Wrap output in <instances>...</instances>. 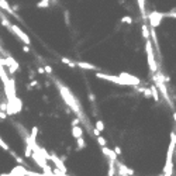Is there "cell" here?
Instances as JSON below:
<instances>
[{
  "mask_svg": "<svg viewBox=\"0 0 176 176\" xmlns=\"http://www.w3.org/2000/svg\"><path fill=\"white\" fill-rule=\"evenodd\" d=\"M76 66L82 68V69H88V71H96V69H97L96 66L89 64V62H76Z\"/></svg>",
  "mask_w": 176,
  "mask_h": 176,
  "instance_id": "cell-11",
  "label": "cell"
},
{
  "mask_svg": "<svg viewBox=\"0 0 176 176\" xmlns=\"http://www.w3.org/2000/svg\"><path fill=\"white\" fill-rule=\"evenodd\" d=\"M162 176H165V175H162Z\"/></svg>",
  "mask_w": 176,
  "mask_h": 176,
  "instance_id": "cell-38",
  "label": "cell"
},
{
  "mask_svg": "<svg viewBox=\"0 0 176 176\" xmlns=\"http://www.w3.org/2000/svg\"><path fill=\"white\" fill-rule=\"evenodd\" d=\"M44 68H45V72H47V73H52V68H51L49 65L44 66Z\"/></svg>",
  "mask_w": 176,
  "mask_h": 176,
  "instance_id": "cell-29",
  "label": "cell"
},
{
  "mask_svg": "<svg viewBox=\"0 0 176 176\" xmlns=\"http://www.w3.org/2000/svg\"><path fill=\"white\" fill-rule=\"evenodd\" d=\"M62 62H64V64H66V65L69 66V68H75V66H76V62H72V61H69L66 56H64V58H62Z\"/></svg>",
  "mask_w": 176,
  "mask_h": 176,
  "instance_id": "cell-19",
  "label": "cell"
},
{
  "mask_svg": "<svg viewBox=\"0 0 176 176\" xmlns=\"http://www.w3.org/2000/svg\"><path fill=\"white\" fill-rule=\"evenodd\" d=\"M114 151H116V154H118V155L121 154V149L118 148V147H116V148H114Z\"/></svg>",
  "mask_w": 176,
  "mask_h": 176,
  "instance_id": "cell-34",
  "label": "cell"
},
{
  "mask_svg": "<svg viewBox=\"0 0 176 176\" xmlns=\"http://www.w3.org/2000/svg\"><path fill=\"white\" fill-rule=\"evenodd\" d=\"M117 168H118L120 173H123V175H132V173H134L132 169H128L127 166H124L123 164H120V162H117Z\"/></svg>",
  "mask_w": 176,
  "mask_h": 176,
  "instance_id": "cell-10",
  "label": "cell"
},
{
  "mask_svg": "<svg viewBox=\"0 0 176 176\" xmlns=\"http://www.w3.org/2000/svg\"><path fill=\"white\" fill-rule=\"evenodd\" d=\"M82 134H83V131H82V128H80L79 125H75V127H72V135H73L76 140L82 137Z\"/></svg>",
  "mask_w": 176,
  "mask_h": 176,
  "instance_id": "cell-12",
  "label": "cell"
},
{
  "mask_svg": "<svg viewBox=\"0 0 176 176\" xmlns=\"http://www.w3.org/2000/svg\"><path fill=\"white\" fill-rule=\"evenodd\" d=\"M0 75H1V80H3V83H4V85L10 80V79L7 77V75L4 73V68H3V66H1V69H0Z\"/></svg>",
  "mask_w": 176,
  "mask_h": 176,
  "instance_id": "cell-18",
  "label": "cell"
},
{
  "mask_svg": "<svg viewBox=\"0 0 176 176\" xmlns=\"http://www.w3.org/2000/svg\"><path fill=\"white\" fill-rule=\"evenodd\" d=\"M176 147V132L171 134V142L168 147V154H166V164L164 168V175L171 176L172 175V169H173V164H172V156H173V151Z\"/></svg>",
  "mask_w": 176,
  "mask_h": 176,
  "instance_id": "cell-1",
  "label": "cell"
},
{
  "mask_svg": "<svg viewBox=\"0 0 176 176\" xmlns=\"http://www.w3.org/2000/svg\"><path fill=\"white\" fill-rule=\"evenodd\" d=\"M96 77L99 79H103V80H107V82H113V83H117V85H127L125 80L118 75V76H114V75H109V73H101V72H97L96 73Z\"/></svg>",
  "mask_w": 176,
  "mask_h": 176,
  "instance_id": "cell-3",
  "label": "cell"
},
{
  "mask_svg": "<svg viewBox=\"0 0 176 176\" xmlns=\"http://www.w3.org/2000/svg\"><path fill=\"white\" fill-rule=\"evenodd\" d=\"M97 142L100 144V147H107V142H106V140H104L101 135H99V137H97Z\"/></svg>",
  "mask_w": 176,
  "mask_h": 176,
  "instance_id": "cell-22",
  "label": "cell"
},
{
  "mask_svg": "<svg viewBox=\"0 0 176 176\" xmlns=\"http://www.w3.org/2000/svg\"><path fill=\"white\" fill-rule=\"evenodd\" d=\"M138 6H140V10H141L142 17L147 18V16H145V0H138Z\"/></svg>",
  "mask_w": 176,
  "mask_h": 176,
  "instance_id": "cell-14",
  "label": "cell"
},
{
  "mask_svg": "<svg viewBox=\"0 0 176 176\" xmlns=\"http://www.w3.org/2000/svg\"><path fill=\"white\" fill-rule=\"evenodd\" d=\"M145 51H147V56H148V65H149V69L151 72L155 73L158 71V65L155 62V56L154 52H152V45H151V41L149 40H145Z\"/></svg>",
  "mask_w": 176,
  "mask_h": 176,
  "instance_id": "cell-2",
  "label": "cell"
},
{
  "mask_svg": "<svg viewBox=\"0 0 176 176\" xmlns=\"http://www.w3.org/2000/svg\"><path fill=\"white\" fill-rule=\"evenodd\" d=\"M95 135H96V137H99L100 135V131L97 130V128H95Z\"/></svg>",
  "mask_w": 176,
  "mask_h": 176,
  "instance_id": "cell-36",
  "label": "cell"
},
{
  "mask_svg": "<svg viewBox=\"0 0 176 176\" xmlns=\"http://www.w3.org/2000/svg\"><path fill=\"white\" fill-rule=\"evenodd\" d=\"M121 21L124 23V24H131V23H132V18L130 17V16H125V17H123V18H121Z\"/></svg>",
  "mask_w": 176,
  "mask_h": 176,
  "instance_id": "cell-23",
  "label": "cell"
},
{
  "mask_svg": "<svg viewBox=\"0 0 176 176\" xmlns=\"http://www.w3.org/2000/svg\"><path fill=\"white\" fill-rule=\"evenodd\" d=\"M1 24H3V25H6V27H9V28H10L11 30V25H10V23H9V20H7V18H4V16H3V14H1Z\"/></svg>",
  "mask_w": 176,
  "mask_h": 176,
  "instance_id": "cell-25",
  "label": "cell"
},
{
  "mask_svg": "<svg viewBox=\"0 0 176 176\" xmlns=\"http://www.w3.org/2000/svg\"><path fill=\"white\" fill-rule=\"evenodd\" d=\"M48 6H49V0H41V1L37 3V7L38 9H47Z\"/></svg>",
  "mask_w": 176,
  "mask_h": 176,
  "instance_id": "cell-15",
  "label": "cell"
},
{
  "mask_svg": "<svg viewBox=\"0 0 176 176\" xmlns=\"http://www.w3.org/2000/svg\"><path fill=\"white\" fill-rule=\"evenodd\" d=\"M142 37L145 40L149 38V30H148V25L147 24H142Z\"/></svg>",
  "mask_w": 176,
  "mask_h": 176,
  "instance_id": "cell-17",
  "label": "cell"
},
{
  "mask_svg": "<svg viewBox=\"0 0 176 176\" xmlns=\"http://www.w3.org/2000/svg\"><path fill=\"white\" fill-rule=\"evenodd\" d=\"M37 132H38V128H37V127H34V128H33V131H31V137H30V138H31L33 141H35V137H37Z\"/></svg>",
  "mask_w": 176,
  "mask_h": 176,
  "instance_id": "cell-26",
  "label": "cell"
},
{
  "mask_svg": "<svg viewBox=\"0 0 176 176\" xmlns=\"http://www.w3.org/2000/svg\"><path fill=\"white\" fill-rule=\"evenodd\" d=\"M0 6H1V9H3V10H6L9 14H13V16H16V17H17V14L13 11V9L9 6V3H7L6 0H0Z\"/></svg>",
  "mask_w": 176,
  "mask_h": 176,
  "instance_id": "cell-9",
  "label": "cell"
},
{
  "mask_svg": "<svg viewBox=\"0 0 176 176\" xmlns=\"http://www.w3.org/2000/svg\"><path fill=\"white\" fill-rule=\"evenodd\" d=\"M164 17H165V14H164V13H159V11H152V13H149L148 18H149V21H151V27L156 28V27L161 24V20H162Z\"/></svg>",
  "mask_w": 176,
  "mask_h": 176,
  "instance_id": "cell-5",
  "label": "cell"
},
{
  "mask_svg": "<svg viewBox=\"0 0 176 176\" xmlns=\"http://www.w3.org/2000/svg\"><path fill=\"white\" fill-rule=\"evenodd\" d=\"M0 118H1V120H4V118H6V113H4L3 110H1V113H0Z\"/></svg>",
  "mask_w": 176,
  "mask_h": 176,
  "instance_id": "cell-32",
  "label": "cell"
},
{
  "mask_svg": "<svg viewBox=\"0 0 176 176\" xmlns=\"http://www.w3.org/2000/svg\"><path fill=\"white\" fill-rule=\"evenodd\" d=\"M173 118H175V121H176V113H173Z\"/></svg>",
  "mask_w": 176,
  "mask_h": 176,
  "instance_id": "cell-37",
  "label": "cell"
},
{
  "mask_svg": "<svg viewBox=\"0 0 176 176\" xmlns=\"http://www.w3.org/2000/svg\"><path fill=\"white\" fill-rule=\"evenodd\" d=\"M144 96H145V97H151V96H152V90H151V88L149 89H144Z\"/></svg>",
  "mask_w": 176,
  "mask_h": 176,
  "instance_id": "cell-24",
  "label": "cell"
},
{
  "mask_svg": "<svg viewBox=\"0 0 176 176\" xmlns=\"http://www.w3.org/2000/svg\"><path fill=\"white\" fill-rule=\"evenodd\" d=\"M165 17H172V18H176V11H171V13H164Z\"/></svg>",
  "mask_w": 176,
  "mask_h": 176,
  "instance_id": "cell-27",
  "label": "cell"
},
{
  "mask_svg": "<svg viewBox=\"0 0 176 176\" xmlns=\"http://www.w3.org/2000/svg\"><path fill=\"white\" fill-rule=\"evenodd\" d=\"M77 147H79V148H80V149H82V148H85V147H86V142H85V140H83V138H82V137H80V138H77Z\"/></svg>",
  "mask_w": 176,
  "mask_h": 176,
  "instance_id": "cell-21",
  "label": "cell"
},
{
  "mask_svg": "<svg viewBox=\"0 0 176 176\" xmlns=\"http://www.w3.org/2000/svg\"><path fill=\"white\" fill-rule=\"evenodd\" d=\"M120 76L125 80V83L127 85H130V86H137V85H140L141 83V79H138L137 76H134V75H130V73H125V72H121Z\"/></svg>",
  "mask_w": 176,
  "mask_h": 176,
  "instance_id": "cell-6",
  "label": "cell"
},
{
  "mask_svg": "<svg viewBox=\"0 0 176 176\" xmlns=\"http://www.w3.org/2000/svg\"><path fill=\"white\" fill-rule=\"evenodd\" d=\"M79 120H80V118L77 117V118H75V120L72 121V127H75V125H77V124H79Z\"/></svg>",
  "mask_w": 176,
  "mask_h": 176,
  "instance_id": "cell-30",
  "label": "cell"
},
{
  "mask_svg": "<svg viewBox=\"0 0 176 176\" xmlns=\"http://www.w3.org/2000/svg\"><path fill=\"white\" fill-rule=\"evenodd\" d=\"M51 161H52V162H54V164L56 165L58 171H61L62 173H66V168H65V165L62 164V161H61V159H59V158H58V156H56L55 154H51Z\"/></svg>",
  "mask_w": 176,
  "mask_h": 176,
  "instance_id": "cell-7",
  "label": "cell"
},
{
  "mask_svg": "<svg viewBox=\"0 0 176 176\" xmlns=\"http://www.w3.org/2000/svg\"><path fill=\"white\" fill-rule=\"evenodd\" d=\"M45 72V68H38V73H44Z\"/></svg>",
  "mask_w": 176,
  "mask_h": 176,
  "instance_id": "cell-35",
  "label": "cell"
},
{
  "mask_svg": "<svg viewBox=\"0 0 176 176\" xmlns=\"http://www.w3.org/2000/svg\"><path fill=\"white\" fill-rule=\"evenodd\" d=\"M151 90H152V96H154V100L155 101H159V95H158V86L155 85V86H152L151 88Z\"/></svg>",
  "mask_w": 176,
  "mask_h": 176,
  "instance_id": "cell-16",
  "label": "cell"
},
{
  "mask_svg": "<svg viewBox=\"0 0 176 176\" xmlns=\"http://www.w3.org/2000/svg\"><path fill=\"white\" fill-rule=\"evenodd\" d=\"M23 51H24V52H30V47H27V45L23 47Z\"/></svg>",
  "mask_w": 176,
  "mask_h": 176,
  "instance_id": "cell-33",
  "label": "cell"
},
{
  "mask_svg": "<svg viewBox=\"0 0 176 176\" xmlns=\"http://www.w3.org/2000/svg\"><path fill=\"white\" fill-rule=\"evenodd\" d=\"M0 144H1V148H3V149H6V151H9V145H7V144L4 142L3 140H0Z\"/></svg>",
  "mask_w": 176,
  "mask_h": 176,
  "instance_id": "cell-28",
  "label": "cell"
},
{
  "mask_svg": "<svg viewBox=\"0 0 176 176\" xmlns=\"http://www.w3.org/2000/svg\"><path fill=\"white\" fill-rule=\"evenodd\" d=\"M101 151H103V154L106 156H109L111 161H117V154H116L114 149H110L109 147H101Z\"/></svg>",
  "mask_w": 176,
  "mask_h": 176,
  "instance_id": "cell-8",
  "label": "cell"
},
{
  "mask_svg": "<svg viewBox=\"0 0 176 176\" xmlns=\"http://www.w3.org/2000/svg\"><path fill=\"white\" fill-rule=\"evenodd\" d=\"M96 128H97L99 131H103V130H104V123L101 120H97L96 121Z\"/></svg>",
  "mask_w": 176,
  "mask_h": 176,
  "instance_id": "cell-20",
  "label": "cell"
},
{
  "mask_svg": "<svg viewBox=\"0 0 176 176\" xmlns=\"http://www.w3.org/2000/svg\"><path fill=\"white\" fill-rule=\"evenodd\" d=\"M11 31H14V34H16V35H17V37L21 40L24 44H27V45L31 44V40H30V37H28L27 34L24 33V31H23V30L20 28V27H18V25H17V24H13V25H11Z\"/></svg>",
  "mask_w": 176,
  "mask_h": 176,
  "instance_id": "cell-4",
  "label": "cell"
},
{
  "mask_svg": "<svg viewBox=\"0 0 176 176\" xmlns=\"http://www.w3.org/2000/svg\"><path fill=\"white\" fill-rule=\"evenodd\" d=\"M116 161H111L110 159V162H109V175L107 176H114V172H116Z\"/></svg>",
  "mask_w": 176,
  "mask_h": 176,
  "instance_id": "cell-13",
  "label": "cell"
},
{
  "mask_svg": "<svg viewBox=\"0 0 176 176\" xmlns=\"http://www.w3.org/2000/svg\"><path fill=\"white\" fill-rule=\"evenodd\" d=\"M16 161H17L18 164H21V165H24V161H23L21 158H18V156H16Z\"/></svg>",
  "mask_w": 176,
  "mask_h": 176,
  "instance_id": "cell-31",
  "label": "cell"
}]
</instances>
